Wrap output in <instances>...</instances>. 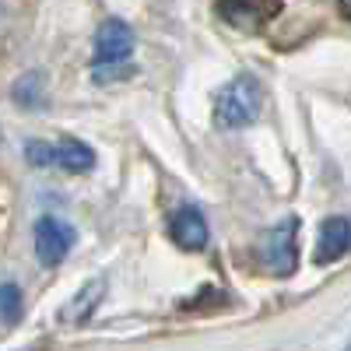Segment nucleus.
<instances>
[{
	"mask_svg": "<svg viewBox=\"0 0 351 351\" xmlns=\"http://www.w3.org/2000/svg\"><path fill=\"white\" fill-rule=\"evenodd\" d=\"M260 112H263V84L253 74H236L215 95V127L221 130H243L260 120Z\"/></svg>",
	"mask_w": 351,
	"mask_h": 351,
	"instance_id": "1",
	"label": "nucleus"
},
{
	"mask_svg": "<svg viewBox=\"0 0 351 351\" xmlns=\"http://www.w3.org/2000/svg\"><path fill=\"white\" fill-rule=\"evenodd\" d=\"M295 232H299V218L288 215L285 221H278L274 228L263 232L260 239V263L278 278L295 274L299 267V243H295Z\"/></svg>",
	"mask_w": 351,
	"mask_h": 351,
	"instance_id": "2",
	"label": "nucleus"
},
{
	"mask_svg": "<svg viewBox=\"0 0 351 351\" xmlns=\"http://www.w3.org/2000/svg\"><path fill=\"white\" fill-rule=\"evenodd\" d=\"M32 243H36V256L43 267H60V263L71 256L74 243H77V232L56 215H43L32 228Z\"/></svg>",
	"mask_w": 351,
	"mask_h": 351,
	"instance_id": "3",
	"label": "nucleus"
},
{
	"mask_svg": "<svg viewBox=\"0 0 351 351\" xmlns=\"http://www.w3.org/2000/svg\"><path fill=\"white\" fill-rule=\"evenodd\" d=\"M134 28L123 18H106L95 32V64H116V60H130L134 53Z\"/></svg>",
	"mask_w": 351,
	"mask_h": 351,
	"instance_id": "4",
	"label": "nucleus"
},
{
	"mask_svg": "<svg viewBox=\"0 0 351 351\" xmlns=\"http://www.w3.org/2000/svg\"><path fill=\"white\" fill-rule=\"evenodd\" d=\"M169 236H172V243L180 250L200 253L204 246H208V221H204L200 208H193V204L176 208L172 218H169Z\"/></svg>",
	"mask_w": 351,
	"mask_h": 351,
	"instance_id": "5",
	"label": "nucleus"
},
{
	"mask_svg": "<svg viewBox=\"0 0 351 351\" xmlns=\"http://www.w3.org/2000/svg\"><path fill=\"white\" fill-rule=\"evenodd\" d=\"M274 4L278 0H218V14L225 25L239 28V32H260L274 14Z\"/></svg>",
	"mask_w": 351,
	"mask_h": 351,
	"instance_id": "6",
	"label": "nucleus"
},
{
	"mask_svg": "<svg viewBox=\"0 0 351 351\" xmlns=\"http://www.w3.org/2000/svg\"><path fill=\"white\" fill-rule=\"evenodd\" d=\"M351 250V218H327L324 225H319V236H316V253H313V263H334L341 260L344 253Z\"/></svg>",
	"mask_w": 351,
	"mask_h": 351,
	"instance_id": "7",
	"label": "nucleus"
},
{
	"mask_svg": "<svg viewBox=\"0 0 351 351\" xmlns=\"http://www.w3.org/2000/svg\"><path fill=\"white\" fill-rule=\"evenodd\" d=\"M102 299H106V278H92L88 285H81V288L74 291V299L64 306L60 324H64V327H81V324H88V319L95 316V309L102 306Z\"/></svg>",
	"mask_w": 351,
	"mask_h": 351,
	"instance_id": "8",
	"label": "nucleus"
},
{
	"mask_svg": "<svg viewBox=\"0 0 351 351\" xmlns=\"http://www.w3.org/2000/svg\"><path fill=\"white\" fill-rule=\"evenodd\" d=\"M56 169H64L71 176L92 172L95 169V148L77 141V137H60L56 141Z\"/></svg>",
	"mask_w": 351,
	"mask_h": 351,
	"instance_id": "9",
	"label": "nucleus"
},
{
	"mask_svg": "<svg viewBox=\"0 0 351 351\" xmlns=\"http://www.w3.org/2000/svg\"><path fill=\"white\" fill-rule=\"evenodd\" d=\"M11 95L21 109H39L46 102V74L43 71H32V74H25L14 88H11Z\"/></svg>",
	"mask_w": 351,
	"mask_h": 351,
	"instance_id": "10",
	"label": "nucleus"
},
{
	"mask_svg": "<svg viewBox=\"0 0 351 351\" xmlns=\"http://www.w3.org/2000/svg\"><path fill=\"white\" fill-rule=\"evenodd\" d=\"M21 316H25V291L14 281H4V288H0V319L11 330Z\"/></svg>",
	"mask_w": 351,
	"mask_h": 351,
	"instance_id": "11",
	"label": "nucleus"
},
{
	"mask_svg": "<svg viewBox=\"0 0 351 351\" xmlns=\"http://www.w3.org/2000/svg\"><path fill=\"white\" fill-rule=\"evenodd\" d=\"M25 158H28V165L32 169H56V144H49V141H25Z\"/></svg>",
	"mask_w": 351,
	"mask_h": 351,
	"instance_id": "12",
	"label": "nucleus"
},
{
	"mask_svg": "<svg viewBox=\"0 0 351 351\" xmlns=\"http://www.w3.org/2000/svg\"><path fill=\"white\" fill-rule=\"evenodd\" d=\"M134 74H137V67H134V64H127V60H116V64H95V67H92V81H95V84L127 81V77H134Z\"/></svg>",
	"mask_w": 351,
	"mask_h": 351,
	"instance_id": "13",
	"label": "nucleus"
},
{
	"mask_svg": "<svg viewBox=\"0 0 351 351\" xmlns=\"http://www.w3.org/2000/svg\"><path fill=\"white\" fill-rule=\"evenodd\" d=\"M337 8H341V18L351 21V0H337Z\"/></svg>",
	"mask_w": 351,
	"mask_h": 351,
	"instance_id": "14",
	"label": "nucleus"
}]
</instances>
